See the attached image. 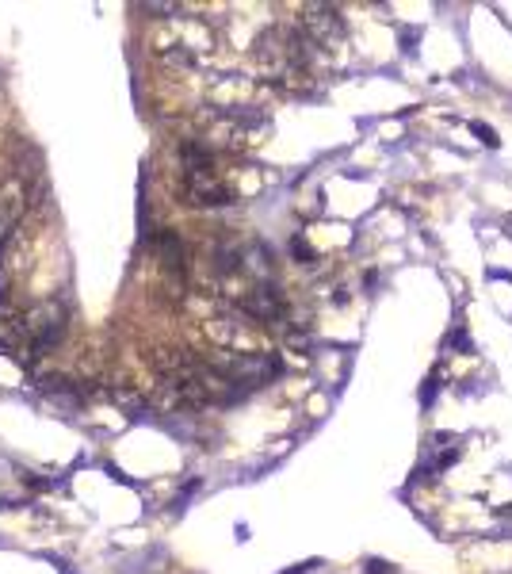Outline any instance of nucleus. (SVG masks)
I'll use <instances>...</instances> for the list:
<instances>
[{
  "label": "nucleus",
  "mask_w": 512,
  "mask_h": 574,
  "mask_svg": "<svg viewBox=\"0 0 512 574\" xmlns=\"http://www.w3.org/2000/svg\"><path fill=\"white\" fill-rule=\"evenodd\" d=\"M65 306L58 299H46V303L23 310V341H27V352H46L65 337Z\"/></svg>",
  "instance_id": "obj_1"
},
{
  "label": "nucleus",
  "mask_w": 512,
  "mask_h": 574,
  "mask_svg": "<svg viewBox=\"0 0 512 574\" xmlns=\"http://www.w3.org/2000/svg\"><path fill=\"white\" fill-rule=\"evenodd\" d=\"M184 195L187 203L195 207H226L233 203V188L214 176V168H203V173H184Z\"/></svg>",
  "instance_id": "obj_2"
},
{
  "label": "nucleus",
  "mask_w": 512,
  "mask_h": 574,
  "mask_svg": "<svg viewBox=\"0 0 512 574\" xmlns=\"http://www.w3.org/2000/svg\"><path fill=\"white\" fill-rule=\"evenodd\" d=\"M302 27H306V39L310 46H325V50H333V46L344 39V20L337 16V8H306V16H302Z\"/></svg>",
  "instance_id": "obj_3"
},
{
  "label": "nucleus",
  "mask_w": 512,
  "mask_h": 574,
  "mask_svg": "<svg viewBox=\"0 0 512 574\" xmlns=\"http://www.w3.org/2000/svg\"><path fill=\"white\" fill-rule=\"evenodd\" d=\"M42 394L54 402V406H62V410H81V402H84V394L81 387L73 379H65V375H50V379H42L39 383Z\"/></svg>",
  "instance_id": "obj_4"
},
{
  "label": "nucleus",
  "mask_w": 512,
  "mask_h": 574,
  "mask_svg": "<svg viewBox=\"0 0 512 574\" xmlns=\"http://www.w3.org/2000/svg\"><path fill=\"white\" fill-rule=\"evenodd\" d=\"M470 130H474V134H478V138H482V142H486V146H493V149L501 146V138L493 134V127H486V123H470Z\"/></svg>",
  "instance_id": "obj_5"
},
{
  "label": "nucleus",
  "mask_w": 512,
  "mask_h": 574,
  "mask_svg": "<svg viewBox=\"0 0 512 574\" xmlns=\"http://www.w3.org/2000/svg\"><path fill=\"white\" fill-rule=\"evenodd\" d=\"M432 394H436V379H429V387L421 391V402H424V406H429V402H432Z\"/></svg>",
  "instance_id": "obj_6"
}]
</instances>
